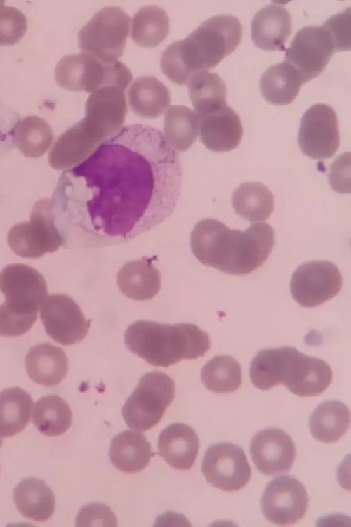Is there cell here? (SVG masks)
<instances>
[{
	"mask_svg": "<svg viewBox=\"0 0 351 527\" xmlns=\"http://www.w3.org/2000/svg\"><path fill=\"white\" fill-rule=\"evenodd\" d=\"M181 184L178 155L160 131L122 128L64 176L65 244L98 248L132 240L172 214Z\"/></svg>",
	"mask_w": 351,
	"mask_h": 527,
	"instance_id": "1",
	"label": "cell"
},
{
	"mask_svg": "<svg viewBox=\"0 0 351 527\" xmlns=\"http://www.w3.org/2000/svg\"><path fill=\"white\" fill-rule=\"evenodd\" d=\"M275 244L274 231L267 223H256L245 230H232L213 219L199 221L190 236L194 256L201 264L234 275L258 268Z\"/></svg>",
	"mask_w": 351,
	"mask_h": 527,
	"instance_id": "2",
	"label": "cell"
},
{
	"mask_svg": "<svg viewBox=\"0 0 351 527\" xmlns=\"http://www.w3.org/2000/svg\"><path fill=\"white\" fill-rule=\"evenodd\" d=\"M242 26L231 15L213 16L162 53L160 67L173 82L187 84L196 72L215 67L241 41Z\"/></svg>",
	"mask_w": 351,
	"mask_h": 527,
	"instance_id": "3",
	"label": "cell"
},
{
	"mask_svg": "<svg viewBox=\"0 0 351 527\" xmlns=\"http://www.w3.org/2000/svg\"><path fill=\"white\" fill-rule=\"evenodd\" d=\"M124 344L133 353L155 367L203 356L211 347L207 332L192 323L174 325L138 320L126 329Z\"/></svg>",
	"mask_w": 351,
	"mask_h": 527,
	"instance_id": "4",
	"label": "cell"
},
{
	"mask_svg": "<svg viewBox=\"0 0 351 527\" xmlns=\"http://www.w3.org/2000/svg\"><path fill=\"white\" fill-rule=\"evenodd\" d=\"M55 75L60 86L88 93L104 86L125 91L132 79L131 72L122 63L104 64L85 53L64 56L56 65Z\"/></svg>",
	"mask_w": 351,
	"mask_h": 527,
	"instance_id": "5",
	"label": "cell"
},
{
	"mask_svg": "<svg viewBox=\"0 0 351 527\" xmlns=\"http://www.w3.org/2000/svg\"><path fill=\"white\" fill-rule=\"evenodd\" d=\"M130 20L119 7L100 9L78 32L80 49L104 64L116 63L124 50Z\"/></svg>",
	"mask_w": 351,
	"mask_h": 527,
	"instance_id": "6",
	"label": "cell"
},
{
	"mask_svg": "<svg viewBox=\"0 0 351 527\" xmlns=\"http://www.w3.org/2000/svg\"><path fill=\"white\" fill-rule=\"evenodd\" d=\"M175 383L160 371L145 373L121 410L128 427L140 431L154 427L175 397Z\"/></svg>",
	"mask_w": 351,
	"mask_h": 527,
	"instance_id": "7",
	"label": "cell"
},
{
	"mask_svg": "<svg viewBox=\"0 0 351 527\" xmlns=\"http://www.w3.org/2000/svg\"><path fill=\"white\" fill-rule=\"evenodd\" d=\"M53 204L49 200L35 203L29 221L14 225L7 237L8 244L18 256L38 259L57 251L65 240L54 223Z\"/></svg>",
	"mask_w": 351,
	"mask_h": 527,
	"instance_id": "8",
	"label": "cell"
},
{
	"mask_svg": "<svg viewBox=\"0 0 351 527\" xmlns=\"http://www.w3.org/2000/svg\"><path fill=\"white\" fill-rule=\"evenodd\" d=\"M0 290L5 296L1 305L22 316H37L48 295L46 282L35 268L22 264L5 266L0 272Z\"/></svg>",
	"mask_w": 351,
	"mask_h": 527,
	"instance_id": "9",
	"label": "cell"
},
{
	"mask_svg": "<svg viewBox=\"0 0 351 527\" xmlns=\"http://www.w3.org/2000/svg\"><path fill=\"white\" fill-rule=\"evenodd\" d=\"M343 278L338 268L324 260L311 261L293 272L290 291L294 300L306 308L317 306L340 290Z\"/></svg>",
	"mask_w": 351,
	"mask_h": 527,
	"instance_id": "10",
	"label": "cell"
},
{
	"mask_svg": "<svg viewBox=\"0 0 351 527\" xmlns=\"http://www.w3.org/2000/svg\"><path fill=\"white\" fill-rule=\"evenodd\" d=\"M333 41L323 26L300 28L286 51L285 62L300 73L303 83L317 77L335 52Z\"/></svg>",
	"mask_w": 351,
	"mask_h": 527,
	"instance_id": "11",
	"label": "cell"
},
{
	"mask_svg": "<svg viewBox=\"0 0 351 527\" xmlns=\"http://www.w3.org/2000/svg\"><path fill=\"white\" fill-rule=\"evenodd\" d=\"M201 471L209 483L227 492L242 488L251 475L244 450L229 442L211 445L206 450Z\"/></svg>",
	"mask_w": 351,
	"mask_h": 527,
	"instance_id": "12",
	"label": "cell"
},
{
	"mask_svg": "<svg viewBox=\"0 0 351 527\" xmlns=\"http://www.w3.org/2000/svg\"><path fill=\"white\" fill-rule=\"evenodd\" d=\"M298 142L303 153L315 160L333 157L340 145L338 118L329 105L317 103L304 113Z\"/></svg>",
	"mask_w": 351,
	"mask_h": 527,
	"instance_id": "13",
	"label": "cell"
},
{
	"mask_svg": "<svg viewBox=\"0 0 351 527\" xmlns=\"http://www.w3.org/2000/svg\"><path fill=\"white\" fill-rule=\"evenodd\" d=\"M40 318L48 336L63 346L81 341L91 325L77 303L64 294L46 297L41 306Z\"/></svg>",
	"mask_w": 351,
	"mask_h": 527,
	"instance_id": "14",
	"label": "cell"
},
{
	"mask_svg": "<svg viewBox=\"0 0 351 527\" xmlns=\"http://www.w3.org/2000/svg\"><path fill=\"white\" fill-rule=\"evenodd\" d=\"M308 501L307 492L302 483L293 476H281L273 479L265 487L260 507L270 522L289 525L305 516Z\"/></svg>",
	"mask_w": 351,
	"mask_h": 527,
	"instance_id": "15",
	"label": "cell"
},
{
	"mask_svg": "<svg viewBox=\"0 0 351 527\" xmlns=\"http://www.w3.org/2000/svg\"><path fill=\"white\" fill-rule=\"evenodd\" d=\"M332 378L331 368L324 360L289 346L282 384L291 393L302 397L319 395L327 389Z\"/></svg>",
	"mask_w": 351,
	"mask_h": 527,
	"instance_id": "16",
	"label": "cell"
},
{
	"mask_svg": "<svg viewBox=\"0 0 351 527\" xmlns=\"http://www.w3.org/2000/svg\"><path fill=\"white\" fill-rule=\"evenodd\" d=\"M250 453L257 469L269 476L291 469L296 456L291 436L279 428H267L256 433L250 443Z\"/></svg>",
	"mask_w": 351,
	"mask_h": 527,
	"instance_id": "17",
	"label": "cell"
},
{
	"mask_svg": "<svg viewBox=\"0 0 351 527\" xmlns=\"http://www.w3.org/2000/svg\"><path fill=\"white\" fill-rule=\"evenodd\" d=\"M125 91L104 86L88 96L84 119L95 124L107 139L117 134L124 125L127 113Z\"/></svg>",
	"mask_w": 351,
	"mask_h": 527,
	"instance_id": "18",
	"label": "cell"
},
{
	"mask_svg": "<svg viewBox=\"0 0 351 527\" xmlns=\"http://www.w3.org/2000/svg\"><path fill=\"white\" fill-rule=\"evenodd\" d=\"M199 119L200 140L210 150L228 152L240 144L243 136L241 122L228 105Z\"/></svg>",
	"mask_w": 351,
	"mask_h": 527,
	"instance_id": "19",
	"label": "cell"
},
{
	"mask_svg": "<svg viewBox=\"0 0 351 527\" xmlns=\"http://www.w3.org/2000/svg\"><path fill=\"white\" fill-rule=\"evenodd\" d=\"M291 32V15L284 6L277 4L261 8L251 22V39L263 50H285L284 44Z\"/></svg>",
	"mask_w": 351,
	"mask_h": 527,
	"instance_id": "20",
	"label": "cell"
},
{
	"mask_svg": "<svg viewBox=\"0 0 351 527\" xmlns=\"http://www.w3.org/2000/svg\"><path fill=\"white\" fill-rule=\"evenodd\" d=\"M159 454L173 468L189 470L194 464L200 443L195 431L183 423L166 427L158 438Z\"/></svg>",
	"mask_w": 351,
	"mask_h": 527,
	"instance_id": "21",
	"label": "cell"
},
{
	"mask_svg": "<svg viewBox=\"0 0 351 527\" xmlns=\"http://www.w3.org/2000/svg\"><path fill=\"white\" fill-rule=\"evenodd\" d=\"M25 367L33 382L51 387L58 385L65 377L69 363L62 348L46 342L29 349L25 359Z\"/></svg>",
	"mask_w": 351,
	"mask_h": 527,
	"instance_id": "22",
	"label": "cell"
},
{
	"mask_svg": "<svg viewBox=\"0 0 351 527\" xmlns=\"http://www.w3.org/2000/svg\"><path fill=\"white\" fill-rule=\"evenodd\" d=\"M117 283L126 297L136 301H146L159 292L161 275L152 264V259L145 256L125 264L117 273Z\"/></svg>",
	"mask_w": 351,
	"mask_h": 527,
	"instance_id": "23",
	"label": "cell"
},
{
	"mask_svg": "<svg viewBox=\"0 0 351 527\" xmlns=\"http://www.w3.org/2000/svg\"><path fill=\"white\" fill-rule=\"evenodd\" d=\"M154 455L150 443L141 433L125 430L112 438L109 456L112 464L125 473L144 469Z\"/></svg>",
	"mask_w": 351,
	"mask_h": 527,
	"instance_id": "24",
	"label": "cell"
},
{
	"mask_svg": "<svg viewBox=\"0 0 351 527\" xmlns=\"http://www.w3.org/2000/svg\"><path fill=\"white\" fill-rule=\"evenodd\" d=\"M13 500L18 512L36 521H45L53 514L55 498L51 488L39 479H22L13 490Z\"/></svg>",
	"mask_w": 351,
	"mask_h": 527,
	"instance_id": "25",
	"label": "cell"
},
{
	"mask_svg": "<svg viewBox=\"0 0 351 527\" xmlns=\"http://www.w3.org/2000/svg\"><path fill=\"white\" fill-rule=\"evenodd\" d=\"M128 97L132 111L146 118H155L161 115L171 103L168 88L152 76L137 78L128 90Z\"/></svg>",
	"mask_w": 351,
	"mask_h": 527,
	"instance_id": "26",
	"label": "cell"
},
{
	"mask_svg": "<svg viewBox=\"0 0 351 527\" xmlns=\"http://www.w3.org/2000/svg\"><path fill=\"white\" fill-rule=\"evenodd\" d=\"M303 82L298 71L286 62L268 67L262 74L260 89L270 103L284 105L293 102Z\"/></svg>",
	"mask_w": 351,
	"mask_h": 527,
	"instance_id": "27",
	"label": "cell"
},
{
	"mask_svg": "<svg viewBox=\"0 0 351 527\" xmlns=\"http://www.w3.org/2000/svg\"><path fill=\"white\" fill-rule=\"evenodd\" d=\"M350 424L348 407L340 401L331 400L317 406L310 418L312 436L324 443H333L341 438Z\"/></svg>",
	"mask_w": 351,
	"mask_h": 527,
	"instance_id": "28",
	"label": "cell"
},
{
	"mask_svg": "<svg viewBox=\"0 0 351 527\" xmlns=\"http://www.w3.org/2000/svg\"><path fill=\"white\" fill-rule=\"evenodd\" d=\"M187 84L194 112L199 118L227 105L225 84L217 74L207 70L196 72Z\"/></svg>",
	"mask_w": 351,
	"mask_h": 527,
	"instance_id": "29",
	"label": "cell"
},
{
	"mask_svg": "<svg viewBox=\"0 0 351 527\" xmlns=\"http://www.w3.org/2000/svg\"><path fill=\"white\" fill-rule=\"evenodd\" d=\"M232 204L239 216L250 222H256L270 217L274 210V198L264 184L248 182L234 190Z\"/></svg>",
	"mask_w": 351,
	"mask_h": 527,
	"instance_id": "30",
	"label": "cell"
},
{
	"mask_svg": "<svg viewBox=\"0 0 351 527\" xmlns=\"http://www.w3.org/2000/svg\"><path fill=\"white\" fill-rule=\"evenodd\" d=\"M33 401L20 387L0 392V437H11L22 431L29 422Z\"/></svg>",
	"mask_w": 351,
	"mask_h": 527,
	"instance_id": "31",
	"label": "cell"
},
{
	"mask_svg": "<svg viewBox=\"0 0 351 527\" xmlns=\"http://www.w3.org/2000/svg\"><path fill=\"white\" fill-rule=\"evenodd\" d=\"M32 418L41 434L53 437L60 436L69 429L72 412L63 398L56 395H49L37 401Z\"/></svg>",
	"mask_w": 351,
	"mask_h": 527,
	"instance_id": "32",
	"label": "cell"
},
{
	"mask_svg": "<svg viewBox=\"0 0 351 527\" xmlns=\"http://www.w3.org/2000/svg\"><path fill=\"white\" fill-rule=\"evenodd\" d=\"M169 19L166 12L157 6L140 8L134 15L131 37L143 47H155L168 35Z\"/></svg>",
	"mask_w": 351,
	"mask_h": 527,
	"instance_id": "33",
	"label": "cell"
},
{
	"mask_svg": "<svg viewBox=\"0 0 351 527\" xmlns=\"http://www.w3.org/2000/svg\"><path fill=\"white\" fill-rule=\"evenodd\" d=\"M199 119L190 108L174 105L168 108L164 118V136L176 151L187 150L199 134Z\"/></svg>",
	"mask_w": 351,
	"mask_h": 527,
	"instance_id": "34",
	"label": "cell"
},
{
	"mask_svg": "<svg viewBox=\"0 0 351 527\" xmlns=\"http://www.w3.org/2000/svg\"><path fill=\"white\" fill-rule=\"evenodd\" d=\"M201 379L204 386L213 393L233 392L241 384V368L230 356H216L202 367Z\"/></svg>",
	"mask_w": 351,
	"mask_h": 527,
	"instance_id": "35",
	"label": "cell"
},
{
	"mask_svg": "<svg viewBox=\"0 0 351 527\" xmlns=\"http://www.w3.org/2000/svg\"><path fill=\"white\" fill-rule=\"evenodd\" d=\"M13 138L24 155L35 158L44 154L51 145L54 135L46 121L37 116H29L16 124Z\"/></svg>",
	"mask_w": 351,
	"mask_h": 527,
	"instance_id": "36",
	"label": "cell"
},
{
	"mask_svg": "<svg viewBox=\"0 0 351 527\" xmlns=\"http://www.w3.org/2000/svg\"><path fill=\"white\" fill-rule=\"evenodd\" d=\"M284 346L258 351L251 360L249 377L252 384L260 390H268L282 384Z\"/></svg>",
	"mask_w": 351,
	"mask_h": 527,
	"instance_id": "37",
	"label": "cell"
},
{
	"mask_svg": "<svg viewBox=\"0 0 351 527\" xmlns=\"http://www.w3.org/2000/svg\"><path fill=\"white\" fill-rule=\"evenodd\" d=\"M27 27L25 15L14 7H0V45H13L24 36Z\"/></svg>",
	"mask_w": 351,
	"mask_h": 527,
	"instance_id": "38",
	"label": "cell"
},
{
	"mask_svg": "<svg viewBox=\"0 0 351 527\" xmlns=\"http://www.w3.org/2000/svg\"><path fill=\"white\" fill-rule=\"evenodd\" d=\"M77 526H117V519L106 505L91 502L84 506L76 518Z\"/></svg>",
	"mask_w": 351,
	"mask_h": 527,
	"instance_id": "39",
	"label": "cell"
},
{
	"mask_svg": "<svg viewBox=\"0 0 351 527\" xmlns=\"http://www.w3.org/2000/svg\"><path fill=\"white\" fill-rule=\"evenodd\" d=\"M322 26L330 34L336 51L350 49V8L329 18Z\"/></svg>",
	"mask_w": 351,
	"mask_h": 527,
	"instance_id": "40",
	"label": "cell"
},
{
	"mask_svg": "<svg viewBox=\"0 0 351 527\" xmlns=\"http://www.w3.org/2000/svg\"><path fill=\"white\" fill-rule=\"evenodd\" d=\"M37 316H22L11 313L0 305V335L4 337L20 336L33 326Z\"/></svg>",
	"mask_w": 351,
	"mask_h": 527,
	"instance_id": "41",
	"label": "cell"
},
{
	"mask_svg": "<svg viewBox=\"0 0 351 527\" xmlns=\"http://www.w3.org/2000/svg\"><path fill=\"white\" fill-rule=\"evenodd\" d=\"M350 154L339 156L331 164L329 182L333 190L343 193L350 192Z\"/></svg>",
	"mask_w": 351,
	"mask_h": 527,
	"instance_id": "42",
	"label": "cell"
},
{
	"mask_svg": "<svg viewBox=\"0 0 351 527\" xmlns=\"http://www.w3.org/2000/svg\"><path fill=\"white\" fill-rule=\"evenodd\" d=\"M1 444H2V439L0 438V447H1Z\"/></svg>",
	"mask_w": 351,
	"mask_h": 527,
	"instance_id": "43",
	"label": "cell"
}]
</instances>
